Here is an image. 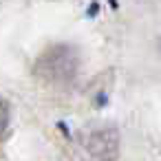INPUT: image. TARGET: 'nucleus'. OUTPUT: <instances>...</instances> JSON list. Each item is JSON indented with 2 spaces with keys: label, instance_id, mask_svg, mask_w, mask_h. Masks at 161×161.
Instances as JSON below:
<instances>
[{
  "label": "nucleus",
  "instance_id": "f257e3e1",
  "mask_svg": "<svg viewBox=\"0 0 161 161\" xmlns=\"http://www.w3.org/2000/svg\"><path fill=\"white\" fill-rule=\"evenodd\" d=\"M40 73H47L53 82H60V80H69L73 73H75V62H73V55H71V49H64V47H58L53 51H49L42 62H40Z\"/></svg>",
  "mask_w": 161,
  "mask_h": 161
},
{
  "label": "nucleus",
  "instance_id": "f03ea898",
  "mask_svg": "<svg viewBox=\"0 0 161 161\" xmlns=\"http://www.w3.org/2000/svg\"><path fill=\"white\" fill-rule=\"evenodd\" d=\"M7 121H9V113H7V104L0 99V135L5 132V128H7Z\"/></svg>",
  "mask_w": 161,
  "mask_h": 161
}]
</instances>
